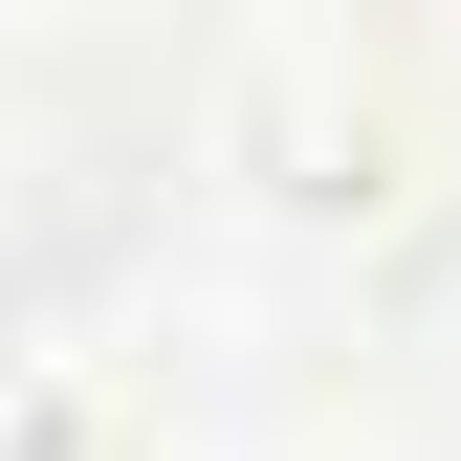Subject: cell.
Masks as SVG:
<instances>
[{"label":"cell","mask_w":461,"mask_h":461,"mask_svg":"<svg viewBox=\"0 0 461 461\" xmlns=\"http://www.w3.org/2000/svg\"><path fill=\"white\" fill-rule=\"evenodd\" d=\"M23 44H44V0H0V67H23Z\"/></svg>","instance_id":"1"}]
</instances>
